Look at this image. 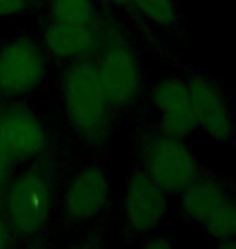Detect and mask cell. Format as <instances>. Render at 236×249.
<instances>
[{
	"mask_svg": "<svg viewBox=\"0 0 236 249\" xmlns=\"http://www.w3.org/2000/svg\"><path fill=\"white\" fill-rule=\"evenodd\" d=\"M0 138L18 163L36 162L49 151V133L41 117L18 101L0 104Z\"/></svg>",
	"mask_w": 236,
	"mask_h": 249,
	"instance_id": "obj_7",
	"label": "cell"
},
{
	"mask_svg": "<svg viewBox=\"0 0 236 249\" xmlns=\"http://www.w3.org/2000/svg\"><path fill=\"white\" fill-rule=\"evenodd\" d=\"M15 240H17V236H15L12 227H10L5 215H2L0 217V248H10Z\"/></svg>",
	"mask_w": 236,
	"mask_h": 249,
	"instance_id": "obj_19",
	"label": "cell"
},
{
	"mask_svg": "<svg viewBox=\"0 0 236 249\" xmlns=\"http://www.w3.org/2000/svg\"><path fill=\"white\" fill-rule=\"evenodd\" d=\"M105 2L112 3V5H118V7H129V0H105Z\"/></svg>",
	"mask_w": 236,
	"mask_h": 249,
	"instance_id": "obj_20",
	"label": "cell"
},
{
	"mask_svg": "<svg viewBox=\"0 0 236 249\" xmlns=\"http://www.w3.org/2000/svg\"><path fill=\"white\" fill-rule=\"evenodd\" d=\"M149 104L157 118L159 129L186 139L196 129V113L188 81L167 76L150 84Z\"/></svg>",
	"mask_w": 236,
	"mask_h": 249,
	"instance_id": "obj_8",
	"label": "cell"
},
{
	"mask_svg": "<svg viewBox=\"0 0 236 249\" xmlns=\"http://www.w3.org/2000/svg\"><path fill=\"white\" fill-rule=\"evenodd\" d=\"M18 165V160L15 159L12 151L8 149L3 139L0 138V186H7L10 178L13 177L15 168Z\"/></svg>",
	"mask_w": 236,
	"mask_h": 249,
	"instance_id": "obj_16",
	"label": "cell"
},
{
	"mask_svg": "<svg viewBox=\"0 0 236 249\" xmlns=\"http://www.w3.org/2000/svg\"><path fill=\"white\" fill-rule=\"evenodd\" d=\"M198 129L215 142L227 144L236 138L233 110L223 88L214 78L196 74L189 78Z\"/></svg>",
	"mask_w": 236,
	"mask_h": 249,
	"instance_id": "obj_10",
	"label": "cell"
},
{
	"mask_svg": "<svg viewBox=\"0 0 236 249\" xmlns=\"http://www.w3.org/2000/svg\"><path fill=\"white\" fill-rule=\"evenodd\" d=\"M102 41V21L92 26H76L50 21L42 31V46L60 62H76L95 55Z\"/></svg>",
	"mask_w": 236,
	"mask_h": 249,
	"instance_id": "obj_11",
	"label": "cell"
},
{
	"mask_svg": "<svg viewBox=\"0 0 236 249\" xmlns=\"http://www.w3.org/2000/svg\"><path fill=\"white\" fill-rule=\"evenodd\" d=\"M55 202V175L47 163H34L10 178L3 213L17 238H34L46 230Z\"/></svg>",
	"mask_w": 236,
	"mask_h": 249,
	"instance_id": "obj_2",
	"label": "cell"
},
{
	"mask_svg": "<svg viewBox=\"0 0 236 249\" xmlns=\"http://www.w3.org/2000/svg\"><path fill=\"white\" fill-rule=\"evenodd\" d=\"M143 246L145 248H154V249H160V248H170L172 246V241L167 235L163 233H149L147 236H144V241H143Z\"/></svg>",
	"mask_w": 236,
	"mask_h": 249,
	"instance_id": "obj_18",
	"label": "cell"
},
{
	"mask_svg": "<svg viewBox=\"0 0 236 249\" xmlns=\"http://www.w3.org/2000/svg\"><path fill=\"white\" fill-rule=\"evenodd\" d=\"M228 193V186L223 180L210 175H200L180 194V211L189 222L202 225Z\"/></svg>",
	"mask_w": 236,
	"mask_h": 249,
	"instance_id": "obj_12",
	"label": "cell"
},
{
	"mask_svg": "<svg viewBox=\"0 0 236 249\" xmlns=\"http://www.w3.org/2000/svg\"><path fill=\"white\" fill-rule=\"evenodd\" d=\"M129 7L155 26L175 29L180 23V13L175 0H129Z\"/></svg>",
	"mask_w": 236,
	"mask_h": 249,
	"instance_id": "obj_15",
	"label": "cell"
},
{
	"mask_svg": "<svg viewBox=\"0 0 236 249\" xmlns=\"http://www.w3.org/2000/svg\"><path fill=\"white\" fill-rule=\"evenodd\" d=\"M110 201V178L100 165H84L68 181L62 197V213L74 225L95 220Z\"/></svg>",
	"mask_w": 236,
	"mask_h": 249,
	"instance_id": "obj_9",
	"label": "cell"
},
{
	"mask_svg": "<svg viewBox=\"0 0 236 249\" xmlns=\"http://www.w3.org/2000/svg\"><path fill=\"white\" fill-rule=\"evenodd\" d=\"M3 196H5V188L0 186V217L5 215L3 213Z\"/></svg>",
	"mask_w": 236,
	"mask_h": 249,
	"instance_id": "obj_21",
	"label": "cell"
},
{
	"mask_svg": "<svg viewBox=\"0 0 236 249\" xmlns=\"http://www.w3.org/2000/svg\"><path fill=\"white\" fill-rule=\"evenodd\" d=\"M202 230L205 231L210 240L215 245L220 246L225 241L235 240L236 238V197L232 193H228L218 206L214 209L212 213L207 217L202 225Z\"/></svg>",
	"mask_w": 236,
	"mask_h": 249,
	"instance_id": "obj_14",
	"label": "cell"
},
{
	"mask_svg": "<svg viewBox=\"0 0 236 249\" xmlns=\"http://www.w3.org/2000/svg\"><path fill=\"white\" fill-rule=\"evenodd\" d=\"M47 74V52L31 37L21 36L0 47V97L18 101L41 86Z\"/></svg>",
	"mask_w": 236,
	"mask_h": 249,
	"instance_id": "obj_5",
	"label": "cell"
},
{
	"mask_svg": "<svg viewBox=\"0 0 236 249\" xmlns=\"http://www.w3.org/2000/svg\"><path fill=\"white\" fill-rule=\"evenodd\" d=\"M139 168L168 194H182L202 175L200 165L184 138L162 129H147L138 138Z\"/></svg>",
	"mask_w": 236,
	"mask_h": 249,
	"instance_id": "obj_4",
	"label": "cell"
},
{
	"mask_svg": "<svg viewBox=\"0 0 236 249\" xmlns=\"http://www.w3.org/2000/svg\"><path fill=\"white\" fill-rule=\"evenodd\" d=\"M49 19L76 26H92L100 23L94 0H49Z\"/></svg>",
	"mask_w": 236,
	"mask_h": 249,
	"instance_id": "obj_13",
	"label": "cell"
},
{
	"mask_svg": "<svg viewBox=\"0 0 236 249\" xmlns=\"http://www.w3.org/2000/svg\"><path fill=\"white\" fill-rule=\"evenodd\" d=\"M31 7L33 0H0V19L19 17Z\"/></svg>",
	"mask_w": 236,
	"mask_h": 249,
	"instance_id": "obj_17",
	"label": "cell"
},
{
	"mask_svg": "<svg viewBox=\"0 0 236 249\" xmlns=\"http://www.w3.org/2000/svg\"><path fill=\"white\" fill-rule=\"evenodd\" d=\"M168 196L143 168L131 172L122 201L123 223L129 235L144 238L157 231L168 213Z\"/></svg>",
	"mask_w": 236,
	"mask_h": 249,
	"instance_id": "obj_6",
	"label": "cell"
},
{
	"mask_svg": "<svg viewBox=\"0 0 236 249\" xmlns=\"http://www.w3.org/2000/svg\"><path fill=\"white\" fill-rule=\"evenodd\" d=\"M95 65L113 110H127L144 92V73L136 49L123 31L102 23Z\"/></svg>",
	"mask_w": 236,
	"mask_h": 249,
	"instance_id": "obj_3",
	"label": "cell"
},
{
	"mask_svg": "<svg viewBox=\"0 0 236 249\" xmlns=\"http://www.w3.org/2000/svg\"><path fill=\"white\" fill-rule=\"evenodd\" d=\"M65 117L73 131L91 147L109 139L113 107L104 89L94 57L70 62L60 76Z\"/></svg>",
	"mask_w": 236,
	"mask_h": 249,
	"instance_id": "obj_1",
	"label": "cell"
}]
</instances>
